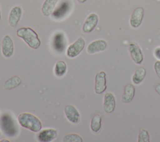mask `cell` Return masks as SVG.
I'll use <instances>...</instances> for the list:
<instances>
[{"label":"cell","instance_id":"6da1fadb","mask_svg":"<svg viewBox=\"0 0 160 142\" xmlns=\"http://www.w3.org/2000/svg\"><path fill=\"white\" fill-rule=\"evenodd\" d=\"M16 35L32 49H37L41 46V41L38 33L30 27L19 28L16 31Z\"/></svg>","mask_w":160,"mask_h":142},{"label":"cell","instance_id":"603a6c76","mask_svg":"<svg viewBox=\"0 0 160 142\" xmlns=\"http://www.w3.org/2000/svg\"><path fill=\"white\" fill-rule=\"evenodd\" d=\"M63 142H82V138L77 133H69L62 138Z\"/></svg>","mask_w":160,"mask_h":142},{"label":"cell","instance_id":"f1b7e54d","mask_svg":"<svg viewBox=\"0 0 160 142\" xmlns=\"http://www.w3.org/2000/svg\"><path fill=\"white\" fill-rule=\"evenodd\" d=\"M4 141H6V142H9L10 141H9V139H3L0 140V142H4Z\"/></svg>","mask_w":160,"mask_h":142},{"label":"cell","instance_id":"277c9868","mask_svg":"<svg viewBox=\"0 0 160 142\" xmlns=\"http://www.w3.org/2000/svg\"><path fill=\"white\" fill-rule=\"evenodd\" d=\"M86 42L84 39L80 36L76 41L71 44L66 49V56L69 58L77 57L84 49Z\"/></svg>","mask_w":160,"mask_h":142},{"label":"cell","instance_id":"8fae6325","mask_svg":"<svg viewBox=\"0 0 160 142\" xmlns=\"http://www.w3.org/2000/svg\"><path fill=\"white\" fill-rule=\"evenodd\" d=\"M22 14V9L20 6L12 7L9 13L8 23L11 27L16 28L19 23Z\"/></svg>","mask_w":160,"mask_h":142},{"label":"cell","instance_id":"ffe728a7","mask_svg":"<svg viewBox=\"0 0 160 142\" xmlns=\"http://www.w3.org/2000/svg\"><path fill=\"white\" fill-rule=\"evenodd\" d=\"M21 83H22L21 78L19 76L15 75L8 79L4 82L3 87L5 89L11 90L16 88L18 86H19L21 84Z\"/></svg>","mask_w":160,"mask_h":142},{"label":"cell","instance_id":"9a60e30c","mask_svg":"<svg viewBox=\"0 0 160 142\" xmlns=\"http://www.w3.org/2000/svg\"><path fill=\"white\" fill-rule=\"evenodd\" d=\"M136 93V89L133 84H127L124 88L121 96V101L123 103H129L133 99Z\"/></svg>","mask_w":160,"mask_h":142},{"label":"cell","instance_id":"7c38bea8","mask_svg":"<svg viewBox=\"0 0 160 142\" xmlns=\"http://www.w3.org/2000/svg\"><path fill=\"white\" fill-rule=\"evenodd\" d=\"M144 13V9L141 6L137 7L133 10L129 19V24L132 28H138L141 26L143 19Z\"/></svg>","mask_w":160,"mask_h":142},{"label":"cell","instance_id":"ac0fdd59","mask_svg":"<svg viewBox=\"0 0 160 142\" xmlns=\"http://www.w3.org/2000/svg\"><path fill=\"white\" fill-rule=\"evenodd\" d=\"M102 127V116L101 114L97 113L92 116L91 123L90 129L94 133L98 134L101 131Z\"/></svg>","mask_w":160,"mask_h":142},{"label":"cell","instance_id":"30bf717a","mask_svg":"<svg viewBox=\"0 0 160 142\" xmlns=\"http://www.w3.org/2000/svg\"><path fill=\"white\" fill-rule=\"evenodd\" d=\"M67 119L72 124H76L79 123L81 116L77 108L72 104H67L64 109Z\"/></svg>","mask_w":160,"mask_h":142},{"label":"cell","instance_id":"5b68a950","mask_svg":"<svg viewBox=\"0 0 160 142\" xmlns=\"http://www.w3.org/2000/svg\"><path fill=\"white\" fill-rule=\"evenodd\" d=\"M107 88L106 73L104 71H100L95 75L94 92L96 94H100L104 93Z\"/></svg>","mask_w":160,"mask_h":142},{"label":"cell","instance_id":"4316f807","mask_svg":"<svg viewBox=\"0 0 160 142\" xmlns=\"http://www.w3.org/2000/svg\"><path fill=\"white\" fill-rule=\"evenodd\" d=\"M155 91L159 96H160V83H158L155 86Z\"/></svg>","mask_w":160,"mask_h":142},{"label":"cell","instance_id":"52a82bcc","mask_svg":"<svg viewBox=\"0 0 160 142\" xmlns=\"http://www.w3.org/2000/svg\"><path fill=\"white\" fill-rule=\"evenodd\" d=\"M99 22V16L96 13H92L86 18L82 27V31L84 34L91 33L96 27Z\"/></svg>","mask_w":160,"mask_h":142},{"label":"cell","instance_id":"2e32d148","mask_svg":"<svg viewBox=\"0 0 160 142\" xmlns=\"http://www.w3.org/2000/svg\"><path fill=\"white\" fill-rule=\"evenodd\" d=\"M69 9V4L67 1H62L59 5L54 9V11L51 14L52 18H54L55 19H58L62 18L68 12Z\"/></svg>","mask_w":160,"mask_h":142},{"label":"cell","instance_id":"e0dca14e","mask_svg":"<svg viewBox=\"0 0 160 142\" xmlns=\"http://www.w3.org/2000/svg\"><path fill=\"white\" fill-rule=\"evenodd\" d=\"M58 0H44L41 7V13L44 16L51 15Z\"/></svg>","mask_w":160,"mask_h":142},{"label":"cell","instance_id":"3957f363","mask_svg":"<svg viewBox=\"0 0 160 142\" xmlns=\"http://www.w3.org/2000/svg\"><path fill=\"white\" fill-rule=\"evenodd\" d=\"M0 126L4 133L9 137H14L18 134L19 128L14 119L8 114H4L0 119Z\"/></svg>","mask_w":160,"mask_h":142},{"label":"cell","instance_id":"484cf974","mask_svg":"<svg viewBox=\"0 0 160 142\" xmlns=\"http://www.w3.org/2000/svg\"><path fill=\"white\" fill-rule=\"evenodd\" d=\"M154 56L160 60V46L157 47L154 51Z\"/></svg>","mask_w":160,"mask_h":142},{"label":"cell","instance_id":"8992f818","mask_svg":"<svg viewBox=\"0 0 160 142\" xmlns=\"http://www.w3.org/2000/svg\"><path fill=\"white\" fill-rule=\"evenodd\" d=\"M14 51V42L11 37L8 35L6 34L1 42V52L2 54L6 58H11Z\"/></svg>","mask_w":160,"mask_h":142},{"label":"cell","instance_id":"4dcf8cb0","mask_svg":"<svg viewBox=\"0 0 160 142\" xmlns=\"http://www.w3.org/2000/svg\"><path fill=\"white\" fill-rule=\"evenodd\" d=\"M1 131H0V135H1Z\"/></svg>","mask_w":160,"mask_h":142},{"label":"cell","instance_id":"d6986e66","mask_svg":"<svg viewBox=\"0 0 160 142\" xmlns=\"http://www.w3.org/2000/svg\"><path fill=\"white\" fill-rule=\"evenodd\" d=\"M146 75V70L143 66H140L138 68L134 71L133 75L132 76V82L133 84L138 85L141 84Z\"/></svg>","mask_w":160,"mask_h":142},{"label":"cell","instance_id":"9c48e42d","mask_svg":"<svg viewBox=\"0 0 160 142\" xmlns=\"http://www.w3.org/2000/svg\"><path fill=\"white\" fill-rule=\"evenodd\" d=\"M108 46V43L104 39H99L91 41L86 48V51L89 54L104 51Z\"/></svg>","mask_w":160,"mask_h":142},{"label":"cell","instance_id":"44dd1931","mask_svg":"<svg viewBox=\"0 0 160 142\" xmlns=\"http://www.w3.org/2000/svg\"><path fill=\"white\" fill-rule=\"evenodd\" d=\"M68 67L66 63L63 60L58 61L54 67V73L58 77L63 76L67 72Z\"/></svg>","mask_w":160,"mask_h":142},{"label":"cell","instance_id":"cb8c5ba5","mask_svg":"<svg viewBox=\"0 0 160 142\" xmlns=\"http://www.w3.org/2000/svg\"><path fill=\"white\" fill-rule=\"evenodd\" d=\"M138 142H150V136L147 129L144 128L140 129L138 133Z\"/></svg>","mask_w":160,"mask_h":142},{"label":"cell","instance_id":"5bb4252c","mask_svg":"<svg viewBox=\"0 0 160 142\" xmlns=\"http://www.w3.org/2000/svg\"><path fill=\"white\" fill-rule=\"evenodd\" d=\"M116 107V98L111 92H107L104 95L103 109L108 114L112 113Z\"/></svg>","mask_w":160,"mask_h":142},{"label":"cell","instance_id":"ba28073f","mask_svg":"<svg viewBox=\"0 0 160 142\" xmlns=\"http://www.w3.org/2000/svg\"><path fill=\"white\" fill-rule=\"evenodd\" d=\"M128 49L132 61L136 64H141L144 60V56L140 46L136 43H131Z\"/></svg>","mask_w":160,"mask_h":142},{"label":"cell","instance_id":"7a4b0ae2","mask_svg":"<svg viewBox=\"0 0 160 142\" xmlns=\"http://www.w3.org/2000/svg\"><path fill=\"white\" fill-rule=\"evenodd\" d=\"M18 121L22 128L32 132L38 133L42 129L41 121L32 113L28 112L20 113L18 117Z\"/></svg>","mask_w":160,"mask_h":142},{"label":"cell","instance_id":"4fadbf2b","mask_svg":"<svg viewBox=\"0 0 160 142\" xmlns=\"http://www.w3.org/2000/svg\"><path fill=\"white\" fill-rule=\"evenodd\" d=\"M58 135V130L54 128H46L39 131L37 137L41 142H50L55 139Z\"/></svg>","mask_w":160,"mask_h":142},{"label":"cell","instance_id":"f546056e","mask_svg":"<svg viewBox=\"0 0 160 142\" xmlns=\"http://www.w3.org/2000/svg\"><path fill=\"white\" fill-rule=\"evenodd\" d=\"M1 20V7H0V21Z\"/></svg>","mask_w":160,"mask_h":142},{"label":"cell","instance_id":"7402d4cb","mask_svg":"<svg viewBox=\"0 0 160 142\" xmlns=\"http://www.w3.org/2000/svg\"><path fill=\"white\" fill-rule=\"evenodd\" d=\"M64 39L63 35L62 34H58L54 38L53 44L54 46L55 49L58 51H63L64 46Z\"/></svg>","mask_w":160,"mask_h":142},{"label":"cell","instance_id":"d4e9b609","mask_svg":"<svg viewBox=\"0 0 160 142\" xmlns=\"http://www.w3.org/2000/svg\"><path fill=\"white\" fill-rule=\"evenodd\" d=\"M154 69L157 76L160 79V60H158L154 63Z\"/></svg>","mask_w":160,"mask_h":142},{"label":"cell","instance_id":"83f0119b","mask_svg":"<svg viewBox=\"0 0 160 142\" xmlns=\"http://www.w3.org/2000/svg\"><path fill=\"white\" fill-rule=\"evenodd\" d=\"M86 1H87V0H77V1H78L79 3H80V4L84 3H85Z\"/></svg>","mask_w":160,"mask_h":142}]
</instances>
